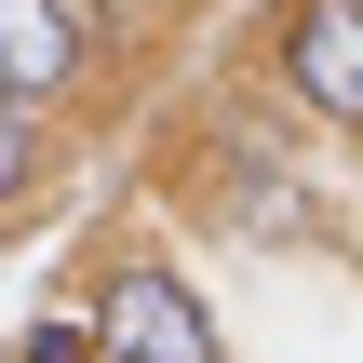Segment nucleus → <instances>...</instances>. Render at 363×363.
Returning <instances> with one entry per match:
<instances>
[{
  "instance_id": "obj_1",
  "label": "nucleus",
  "mask_w": 363,
  "mask_h": 363,
  "mask_svg": "<svg viewBox=\"0 0 363 363\" xmlns=\"http://www.w3.org/2000/svg\"><path fill=\"white\" fill-rule=\"evenodd\" d=\"M94 350L108 363H229V323L202 310V283L175 269V242H108V269L81 283Z\"/></svg>"
},
{
  "instance_id": "obj_2",
  "label": "nucleus",
  "mask_w": 363,
  "mask_h": 363,
  "mask_svg": "<svg viewBox=\"0 0 363 363\" xmlns=\"http://www.w3.org/2000/svg\"><path fill=\"white\" fill-rule=\"evenodd\" d=\"M121 54V13L108 0H0V108H40L67 121Z\"/></svg>"
},
{
  "instance_id": "obj_3",
  "label": "nucleus",
  "mask_w": 363,
  "mask_h": 363,
  "mask_svg": "<svg viewBox=\"0 0 363 363\" xmlns=\"http://www.w3.org/2000/svg\"><path fill=\"white\" fill-rule=\"evenodd\" d=\"M269 81H283L323 135H363V0H283Z\"/></svg>"
},
{
  "instance_id": "obj_4",
  "label": "nucleus",
  "mask_w": 363,
  "mask_h": 363,
  "mask_svg": "<svg viewBox=\"0 0 363 363\" xmlns=\"http://www.w3.org/2000/svg\"><path fill=\"white\" fill-rule=\"evenodd\" d=\"M54 189H67V121H40V108H0V229H27Z\"/></svg>"
},
{
  "instance_id": "obj_5",
  "label": "nucleus",
  "mask_w": 363,
  "mask_h": 363,
  "mask_svg": "<svg viewBox=\"0 0 363 363\" xmlns=\"http://www.w3.org/2000/svg\"><path fill=\"white\" fill-rule=\"evenodd\" d=\"M0 363H108L94 350V310H81V296H54V310H27V323H13V350Z\"/></svg>"
},
{
  "instance_id": "obj_6",
  "label": "nucleus",
  "mask_w": 363,
  "mask_h": 363,
  "mask_svg": "<svg viewBox=\"0 0 363 363\" xmlns=\"http://www.w3.org/2000/svg\"><path fill=\"white\" fill-rule=\"evenodd\" d=\"M162 13H189V0H162Z\"/></svg>"
}]
</instances>
